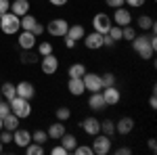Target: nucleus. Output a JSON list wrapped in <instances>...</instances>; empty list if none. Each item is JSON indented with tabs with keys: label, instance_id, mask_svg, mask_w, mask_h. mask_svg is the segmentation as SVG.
Returning a JSON list of instances; mask_svg holds the SVG:
<instances>
[{
	"label": "nucleus",
	"instance_id": "obj_1",
	"mask_svg": "<svg viewBox=\"0 0 157 155\" xmlns=\"http://www.w3.org/2000/svg\"><path fill=\"white\" fill-rule=\"evenodd\" d=\"M0 29H2V34H6V36L17 34V32L21 29V17L13 15L11 11L0 15Z\"/></svg>",
	"mask_w": 157,
	"mask_h": 155
},
{
	"label": "nucleus",
	"instance_id": "obj_2",
	"mask_svg": "<svg viewBox=\"0 0 157 155\" xmlns=\"http://www.w3.org/2000/svg\"><path fill=\"white\" fill-rule=\"evenodd\" d=\"M132 48L138 52V57H143V59H153V55H155V48L151 46L149 36H136L132 40Z\"/></svg>",
	"mask_w": 157,
	"mask_h": 155
},
{
	"label": "nucleus",
	"instance_id": "obj_3",
	"mask_svg": "<svg viewBox=\"0 0 157 155\" xmlns=\"http://www.w3.org/2000/svg\"><path fill=\"white\" fill-rule=\"evenodd\" d=\"M11 113H15L19 119H23V118H29L32 115V105H29V101L27 99H21V96H15L11 103Z\"/></svg>",
	"mask_w": 157,
	"mask_h": 155
},
{
	"label": "nucleus",
	"instance_id": "obj_4",
	"mask_svg": "<svg viewBox=\"0 0 157 155\" xmlns=\"http://www.w3.org/2000/svg\"><path fill=\"white\" fill-rule=\"evenodd\" d=\"M92 153L94 155H107L111 151V136H105V134H94V141L90 145Z\"/></svg>",
	"mask_w": 157,
	"mask_h": 155
},
{
	"label": "nucleus",
	"instance_id": "obj_5",
	"mask_svg": "<svg viewBox=\"0 0 157 155\" xmlns=\"http://www.w3.org/2000/svg\"><path fill=\"white\" fill-rule=\"evenodd\" d=\"M67 29H69V23H67L65 19H52V21L46 25V32L55 38H63L67 34Z\"/></svg>",
	"mask_w": 157,
	"mask_h": 155
},
{
	"label": "nucleus",
	"instance_id": "obj_6",
	"mask_svg": "<svg viewBox=\"0 0 157 155\" xmlns=\"http://www.w3.org/2000/svg\"><path fill=\"white\" fill-rule=\"evenodd\" d=\"M92 27H94V32H98V34H107L109 27H111V17H109L107 13H97L92 17Z\"/></svg>",
	"mask_w": 157,
	"mask_h": 155
},
{
	"label": "nucleus",
	"instance_id": "obj_7",
	"mask_svg": "<svg viewBox=\"0 0 157 155\" xmlns=\"http://www.w3.org/2000/svg\"><path fill=\"white\" fill-rule=\"evenodd\" d=\"M40 67H42V73L44 76H52V73H57V69H59V59L52 52L50 55H44L40 59Z\"/></svg>",
	"mask_w": 157,
	"mask_h": 155
},
{
	"label": "nucleus",
	"instance_id": "obj_8",
	"mask_svg": "<svg viewBox=\"0 0 157 155\" xmlns=\"http://www.w3.org/2000/svg\"><path fill=\"white\" fill-rule=\"evenodd\" d=\"M82 82H84V88L90 90V92H101L103 90V80H101V76H97V73H84L82 76Z\"/></svg>",
	"mask_w": 157,
	"mask_h": 155
},
{
	"label": "nucleus",
	"instance_id": "obj_9",
	"mask_svg": "<svg viewBox=\"0 0 157 155\" xmlns=\"http://www.w3.org/2000/svg\"><path fill=\"white\" fill-rule=\"evenodd\" d=\"M17 42H19L21 50H32V48H36V44H38V36H34V34L27 32V29H21Z\"/></svg>",
	"mask_w": 157,
	"mask_h": 155
},
{
	"label": "nucleus",
	"instance_id": "obj_10",
	"mask_svg": "<svg viewBox=\"0 0 157 155\" xmlns=\"http://www.w3.org/2000/svg\"><path fill=\"white\" fill-rule=\"evenodd\" d=\"M101 95H103V99H105L107 107L109 105H117V103L121 101V92L115 88V84H113V86H105V88L101 90Z\"/></svg>",
	"mask_w": 157,
	"mask_h": 155
},
{
	"label": "nucleus",
	"instance_id": "obj_11",
	"mask_svg": "<svg viewBox=\"0 0 157 155\" xmlns=\"http://www.w3.org/2000/svg\"><path fill=\"white\" fill-rule=\"evenodd\" d=\"M15 88H17V96H21V99H27V101H32L34 96H36V88H34V84L23 80V82L15 84Z\"/></svg>",
	"mask_w": 157,
	"mask_h": 155
},
{
	"label": "nucleus",
	"instance_id": "obj_12",
	"mask_svg": "<svg viewBox=\"0 0 157 155\" xmlns=\"http://www.w3.org/2000/svg\"><path fill=\"white\" fill-rule=\"evenodd\" d=\"M13 143L17 145V147H21V149H25L27 145L32 143V132H29V130H23V128L13 130Z\"/></svg>",
	"mask_w": 157,
	"mask_h": 155
},
{
	"label": "nucleus",
	"instance_id": "obj_13",
	"mask_svg": "<svg viewBox=\"0 0 157 155\" xmlns=\"http://www.w3.org/2000/svg\"><path fill=\"white\" fill-rule=\"evenodd\" d=\"M113 23L120 25V27L130 25V23H132V15H130V11H128V9H124V6H117L115 13H113Z\"/></svg>",
	"mask_w": 157,
	"mask_h": 155
},
{
	"label": "nucleus",
	"instance_id": "obj_14",
	"mask_svg": "<svg viewBox=\"0 0 157 155\" xmlns=\"http://www.w3.org/2000/svg\"><path fill=\"white\" fill-rule=\"evenodd\" d=\"M84 44L86 48H90V50H98V48H103V34H98V32H92V34H84Z\"/></svg>",
	"mask_w": 157,
	"mask_h": 155
},
{
	"label": "nucleus",
	"instance_id": "obj_15",
	"mask_svg": "<svg viewBox=\"0 0 157 155\" xmlns=\"http://www.w3.org/2000/svg\"><path fill=\"white\" fill-rule=\"evenodd\" d=\"M82 130H84L88 136H94V134L101 132V122H98L97 118H86L84 122H82Z\"/></svg>",
	"mask_w": 157,
	"mask_h": 155
},
{
	"label": "nucleus",
	"instance_id": "obj_16",
	"mask_svg": "<svg viewBox=\"0 0 157 155\" xmlns=\"http://www.w3.org/2000/svg\"><path fill=\"white\" fill-rule=\"evenodd\" d=\"M11 13L23 17L25 13H29V0H11Z\"/></svg>",
	"mask_w": 157,
	"mask_h": 155
},
{
	"label": "nucleus",
	"instance_id": "obj_17",
	"mask_svg": "<svg viewBox=\"0 0 157 155\" xmlns=\"http://www.w3.org/2000/svg\"><path fill=\"white\" fill-rule=\"evenodd\" d=\"M67 90H69L73 96H82L86 92L82 78H69V82H67Z\"/></svg>",
	"mask_w": 157,
	"mask_h": 155
},
{
	"label": "nucleus",
	"instance_id": "obj_18",
	"mask_svg": "<svg viewBox=\"0 0 157 155\" xmlns=\"http://www.w3.org/2000/svg\"><path fill=\"white\" fill-rule=\"evenodd\" d=\"M134 130V119L132 118H121L117 124H115V132L121 134V136H126V134H130Z\"/></svg>",
	"mask_w": 157,
	"mask_h": 155
},
{
	"label": "nucleus",
	"instance_id": "obj_19",
	"mask_svg": "<svg viewBox=\"0 0 157 155\" xmlns=\"http://www.w3.org/2000/svg\"><path fill=\"white\" fill-rule=\"evenodd\" d=\"M88 107L94 109V111H101V109L107 107V103H105V99H103L101 92H90V96H88Z\"/></svg>",
	"mask_w": 157,
	"mask_h": 155
},
{
	"label": "nucleus",
	"instance_id": "obj_20",
	"mask_svg": "<svg viewBox=\"0 0 157 155\" xmlns=\"http://www.w3.org/2000/svg\"><path fill=\"white\" fill-rule=\"evenodd\" d=\"M84 34H86L84 27H82L80 23H75V25H69L67 34H65L63 38H69V40H73V42H78V40H82V38H84Z\"/></svg>",
	"mask_w": 157,
	"mask_h": 155
},
{
	"label": "nucleus",
	"instance_id": "obj_21",
	"mask_svg": "<svg viewBox=\"0 0 157 155\" xmlns=\"http://www.w3.org/2000/svg\"><path fill=\"white\" fill-rule=\"evenodd\" d=\"M46 134H48V138H52V141H59L61 136L65 134V124H63V122L50 124V128L46 130Z\"/></svg>",
	"mask_w": 157,
	"mask_h": 155
},
{
	"label": "nucleus",
	"instance_id": "obj_22",
	"mask_svg": "<svg viewBox=\"0 0 157 155\" xmlns=\"http://www.w3.org/2000/svg\"><path fill=\"white\" fill-rule=\"evenodd\" d=\"M0 92H2V99H4V101H9V103H11L13 99L17 96V88H15V84L4 82L2 86H0Z\"/></svg>",
	"mask_w": 157,
	"mask_h": 155
},
{
	"label": "nucleus",
	"instance_id": "obj_23",
	"mask_svg": "<svg viewBox=\"0 0 157 155\" xmlns=\"http://www.w3.org/2000/svg\"><path fill=\"white\" fill-rule=\"evenodd\" d=\"M2 128H4V130H17V128H19V118H17V115H15V113H9V115H4V118H2Z\"/></svg>",
	"mask_w": 157,
	"mask_h": 155
},
{
	"label": "nucleus",
	"instance_id": "obj_24",
	"mask_svg": "<svg viewBox=\"0 0 157 155\" xmlns=\"http://www.w3.org/2000/svg\"><path fill=\"white\" fill-rule=\"evenodd\" d=\"M59 141H61V147H65V151H67V153H71L73 149H75V145H78L75 136H73V134H67V132L61 136Z\"/></svg>",
	"mask_w": 157,
	"mask_h": 155
},
{
	"label": "nucleus",
	"instance_id": "obj_25",
	"mask_svg": "<svg viewBox=\"0 0 157 155\" xmlns=\"http://www.w3.org/2000/svg\"><path fill=\"white\" fill-rule=\"evenodd\" d=\"M101 134H105V136H113V134H115V122H111V119H103V122H101Z\"/></svg>",
	"mask_w": 157,
	"mask_h": 155
},
{
	"label": "nucleus",
	"instance_id": "obj_26",
	"mask_svg": "<svg viewBox=\"0 0 157 155\" xmlns=\"http://www.w3.org/2000/svg\"><path fill=\"white\" fill-rule=\"evenodd\" d=\"M138 27L147 32V29H153L155 27V21H153V17H149V15H140L138 17Z\"/></svg>",
	"mask_w": 157,
	"mask_h": 155
},
{
	"label": "nucleus",
	"instance_id": "obj_27",
	"mask_svg": "<svg viewBox=\"0 0 157 155\" xmlns=\"http://www.w3.org/2000/svg\"><path fill=\"white\" fill-rule=\"evenodd\" d=\"M38 23V19L34 15H29V13H25L23 17H21V29H27V32H32V27Z\"/></svg>",
	"mask_w": 157,
	"mask_h": 155
},
{
	"label": "nucleus",
	"instance_id": "obj_28",
	"mask_svg": "<svg viewBox=\"0 0 157 155\" xmlns=\"http://www.w3.org/2000/svg\"><path fill=\"white\" fill-rule=\"evenodd\" d=\"M67 73H69V78H82V76L86 73V65L84 63H73Z\"/></svg>",
	"mask_w": 157,
	"mask_h": 155
},
{
	"label": "nucleus",
	"instance_id": "obj_29",
	"mask_svg": "<svg viewBox=\"0 0 157 155\" xmlns=\"http://www.w3.org/2000/svg\"><path fill=\"white\" fill-rule=\"evenodd\" d=\"M25 153H27V155H42V153H44V145H38V143L32 141V143L25 147Z\"/></svg>",
	"mask_w": 157,
	"mask_h": 155
},
{
	"label": "nucleus",
	"instance_id": "obj_30",
	"mask_svg": "<svg viewBox=\"0 0 157 155\" xmlns=\"http://www.w3.org/2000/svg\"><path fill=\"white\" fill-rule=\"evenodd\" d=\"M134 38H136V29H134L132 25H124L121 27V40H130L132 42Z\"/></svg>",
	"mask_w": 157,
	"mask_h": 155
},
{
	"label": "nucleus",
	"instance_id": "obj_31",
	"mask_svg": "<svg viewBox=\"0 0 157 155\" xmlns=\"http://www.w3.org/2000/svg\"><path fill=\"white\" fill-rule=\"evenodd\" d=\"M32 141L38 145H46V141H48V134L44 130H36V132H32Z\"/></svg>",
	"mask_w": 157,
	"mask_h": 155
},
{
	"label": "nucleus",
	"instance_id": "obj_32",
	"mask_svg": "<svg viewBox=\"0 0 157 155\" xmlns=\"http://www.w3.org/2000/svg\"><path fill=\"white\" fill-rule=\"evenodd\" d=\"M21 63H25V65H34V63H38V57L32 52V50H23V52H21Z\"/></svg>",
	"mask_w": 157,
	"mask_h": 155
},
{
	"label": "nucleus",
	"instance_id": "obj_33",
	"mask_svg": "<svg viewBox=\"0 0 157 155\" xmlns=\"http://www.w3.org/2000/svg\"><path fill=\"white\" fill-rule=\"evenodd\" d=\"M55 115H57L59 122H67V119L71 118V109L69 107H59L57 111H55Z\"/></svg>",
	"mask_w": 157,
	"mask_h": 155
},
{
	"label": "nucleus",
	"instance_id": "obj_34",
	"mask_svg": "<svg viewBox=\"0 0 157 155\" xmlns=\"http://www.w3.org/2000/svg\"><path fill=\"white\" fill-rule=\"evenodd\" d=\"M36 46H38V55H40V57L52 52V44H50V42H40V44H36Z\"/></svg>",
	"mask_w": 157,
	"mask_h": 155
},
{
	"label": "nucleus",
	"instance_id": "obj_35",
	"mask_svg": "<svg viewBox=\"0 0 157 155\" xmlns=\"http://www.w3.org/2000/svg\"><path fill=\"white\" fill-rule=\"evenodd\" d=\"M0 143L2 145H9V143H13V132L11 130H0Z\"/></svg>",
	"mask_w": 157,
	"mask_h": 155
},
{
	"label": "nucleus",
	"instance_id": "obj_36",
	"mask_svg": "<svg viewBox=\"0 0 157 155\" xmlns=\"http://www.w3.org/2000/svg\"><path fill=\"white\" fill-rule=\"evenodd\" d=\"M73 153H75V155H92V149L86 147V145H75Z\"/></svg>",
	"mask_w": 157,
	"mask_h": 155
},
{
	"label": "nucleus",
	"instance_id": "obj_37",
	"mask_svg": "<svg viewBox=\"0 0 157 155\" xmlns=\"http://www.w3.org/2000/svg\"><path fill=\"white\" fill-rule=\"evenodd\" d=\"M101 80H103V88H105V86H113V84H115V76H113V73H103Z\"/></svg>",
	"mask_w": 157,
	"mask_h": 155
},
{
	"label": "nucleus",
	"instance_id": "obj_38",
	"mask_svg": "<svg viewBox=\"0 0 157 155\" xmlns=\"http://www.w3.org/2000/svg\"><path fill=\"white\" fill-rule=\"evenodd\" d=\"M11 113V105H9V101H0V118H4V115H9Z\"/></svg>",
	"mask_w": 157,
	"mask_h": 155
},
{
	"label": "nucleus",
	"instance_id": "obj_39",
	"mask_svg": "<svg viewBox=\"0 0 157 155\" xmlns=\"http://www.w3.org/2000/svg\"><path fill=\"white\" fill-rule=\"evenodd\" d=\"M11 11V0H0V15Z\"/></svg>",
	"mask_w": 157,
	"mask_h": 155
},
{
	"label": "nucleus",
	"instance_id": "obj_40",
	"mask_svg": "<svg viewBox=\"0 0 157 155\" xmlns=\"http://www.w3.org/2000/svg\"><path fill=\"white\" fill-rule=\"evenodd\" d=\"M50 153H52V155H67V151H65V147L57 145V147H52V149H50Z\"/></svg>",
	"mask_w": 157,
	"mask_h": 155
},
{
	"label": "nucleus",
	"instance_id": "obj_41",
	"mask_svg": "<svg viewBox=\"0 0 157 155\" xmlns=\"http://www.w3.org/2000/svg\"><path fill=\"white\" fill-rule=\"evenodd\" d=\"M107 2V6H111V9H117V6H124L126 2L124 0H105Z\"/></svg>",
	"mask_w": 157,
	"mask_h": 155
},
{
	"label": "nucleus",
	"instance_id": "obj_42",
	"mask_svg": "<svg viewBox=\"0 0 157 155\" xmlns=\"http://www.w3.org/2000/svg\"><path fill=\"white\" fill-rule=\"evenodd\" d=\"M124 2H128V6H132V9H138L145 4V0H124Z\"/></svg>",
	"mask_w": 157,
	"mask_h": 155
},
{
	"label": "nucleus",
	"instance_id": "obj_43",
	"mask_svg": "<svg viewBox=\"0 0 157 155\" xmlns=\"http://www.w3.org/2000/svg\"><path fill=\"white\" fill-rule=\"evenodd\" d=\"M42 32H44V25L42 23H36L34 27H32V34H34V36H40Z\"/></svg>",
	"mask_w": 157,
	"mask_h": 155
},
{
	"label": "nucleus",
	"instance_id": "obj_44",
	"mask_svg": "<svg viewBox=\"0 0 157 155\" xmlns=\"http://www.w3.org/2000/svg\"><path fill=\"white\" fill-rule=\"evenodd\" d=\"M48 2L52 4V6H65V4H67L69 0H48Z\"/></svg>",
	"mask_w": 157,
	"mask_h": 155
},
{
	"label": "nucleus",
	"instance_id": "obj_45",
	"mask_svg": "<svg viewBox=\"0 0 157 155\" xmlns=\"http://www.w3.org/2000/svg\"><path fill=\"white\" fill-rule=\"evenodd\" d=\"M149 107H151V109H155V107H157V99H155V92H153V95H151V99H149Z\"/></svg>",
	"mask_w": 157,
	"mask_h": 155
},
{
	"label": "nucleus",
	"instance_id": "obj_46",
	"mask_svg": "<svg viewBox=\"0 0 157 155\" xmlns=\"http://www.w3.org/2000/svg\"><path fill=\"white\" fill-rule=\"evenodd\" d=\"M115 153H117V155H130V153H132V151H130L128 147H121V149H117Z\"/></svg>",
	"mask_w": 157,
	"mask_h": 155
},
{
	"label": "nucleus",
	"instance_id": "obj_47",
	"mask_svg": "<svg viewBox=\"0 0 157 155\" xmlns=\"http://www.w3.org/2000/svg\"><path fill=\"white\" fill-rule=\"evenodd\" d=\"M149 149H151L153 153L157 151V143H155V138H149Z\"/></svg>",
	"mask_w": 157,
	"mask_h": 155
},
{
	"label": "nucleus",
	"instance_id": "obj_48",
	"mask_svg": "<svg viewBox=\"0 0 157 155\" xmlns=\"http://www.w3.org/2000/svg\"><path fill=\"white\" fill-rule=\"evenodd\" d=\"M65 46H67V48H75V42L69 40V38H65Z\"/></svg>",
	"mask_w": 157,
	"mask_h": 155
},
{
	"label": "nucleus",
	"instance_id": "obj_49",
	"mask_svg": "<svg viewBox=\"0 0 157 155\" xmlns=\"http://www.w3.org/2000/svg\"><path fill=\"white\" fill-rule=\"evenodd\" d=\"M2 147H4V145H2V143H0V153H2Z\"/></svg>",
	"mask_w": 157,
	"mask_h": 155
},
{
	"label": "nucleus",
	"instance_id": "obj_50",
	"mask_svg": "<svg viewBox=\"0 0 157 155\" xmlns=\"http://www.w3.org/2000/svg\"><path fill=\"white\" fill-rule=\"evenodd\" d=\"M0 130H2V118H0Z\"/></svg>",
	"mask_w": 157,
	"mask_h": 155
},
{
	"label": "nucleus",
	"instance_id": "obj_51",
	"mask_svg": "<svg viewBox=\"0 0 157 155\" xmlns=\"http://www.w3.org/2000/svg\"><path fill=\"white\" fill-rule=\"evenodd\" d=\"M0 101H2V92H0Z\"/></svg>",
	"mask_w": 157,
	"mask_h": 155
}]
</instances>
